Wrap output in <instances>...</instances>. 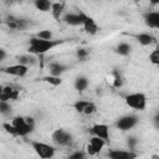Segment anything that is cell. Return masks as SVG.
I'll return each instance as SVG.
<instances>
[{
  "instance_id": "obj_1",
  "label": "cell",
  "mask_w": 159,
  "mask_h": 159,
  "mask_svg": "<svg viewBox=\"0 0 159 159\" xmlns=\"http://www.w3.org/2000/svg\"><path fill=\"white\" fill-rule=\"evenodd\" d=\"M65 40H40L37 37H31L30 42H29V53L31 55H43L46 52H48L50 50H52L53 47H56L60 43H63Z\"/></svg>"
},
{
  "instance_id": "obj_2",
  "label": "cell",
  "mask_w": 159,
  "mask_h": 159,
  "mask_svg": "<svg viewBox=\"0 0 159 159\" xmlns=\"http://www.w3.org/2000/svg\"><path fill=\"white\" fill-rule=\"evenodd\" d=\"M125 104L135 111H144L147 107V96L142 92H134L124 97Z\"/></svg>"
},
{
  "instance_id": "obj_3",
  "label": "cell",
  "mask_w": 159,
  "mask_h": 159,
  "mask_svg": "<svg viewBox=\"0 0 159 159\" xmlns=\"http://www.w3.org/2000/svg\"><path fill=\"white\" fill-rule=\"evenodd\" d=\"M34 152L41 158V159H52L55 157V153H56V148L47 144V143H43V142H40V140H31L30 142Z\"/></svg>"
},
{
  "instance_id": "obj_4",
  "label": "cell",
  "mask_w": 159,
  "mask_h": 159,
  "mask_svg": "<svg viewBox=\"0 0 159 159\" xmlns=\"http://www.w3.org/2000/svg\"><path fill=\"white\" fill-rule=\"evenodd\" d=\"M51 138H52V142H53L56 145H60V147H68V145H71L72 142H73L72 134H71L70 132L65 130V129H61V128L53 130Z\"/></svg>"
},
{
  "instance_id": "obj_5",
  "label": "cell",
  "mask_w": 159,
  "mask_h": 159,
  "mask_svg": "<svg viewBox=\"0 0 159 159\" xmlns=\"http://www.w3.org/2000/svg\"><path fill=\"white\" fill-rule=\"evenodd\" d=\"M138 123H139V117L138 116H135V114H125V116H122L116 122V127L119 130L127 132L129 129H133Z\"/></svg>"
},
{
  "instance_id": "obj_6",
  "label": "cell",
  "mask_w": 159,
  "mask_h": 159,
  "mask_svg": "<svg viewBox=\"0 0 159 159\" xmlns=\"http://www.w3.org/2000/svg\"><path fill=\"white\" fill-rule=\"evenodd\" d=\"M11 124L14 125V128L16 130V137H26L34 130V128H31L26 123L25 117H20V116L14 117L11 120Z\"/></svg>"
},
{
  "instance_id": "obj_7",
  "label": "cell",
  "mask_w": 159,
  "mask_h": 159,
  "mask_svg": "<svg viewBox=\"0 0 159 159\" xmlns=\"http://www.w3.org/2000/svg\"><path fill=\"white\" fill-rule=\"evenodd\" d=\"M73 108L77 113H81V114H84V116H92L97 111V107L93 102L83 101V99H78L77 102H75Z\"/></svg>"
},
{
  "instance_id": "obj_8",
  "label": "cell",
  "mask_w": 159,
  "mask_h": 159,
  "mask_svg": "<svg viewBox=\"0 0 159 159\" xmlns=\"http://www.w3.org/2000/svg\"><path fill=\"white\" fill-rule=\"evenodd\" d=\"M84 12L77 11V12H65L62 16V21H65L67 25L71 26H82L83 24Z\"/></svg>"
},
{
  "instance_id": "obj_9",
  "label": "cell",
  "mask_w": 159,
  "mask_h": 159,
  "mask_svg": "<svg viewBox=\"0 0 159 159\" xmlns=\"http://www.w3.org/2000/svg\"><path fill=\"white\" fill-rule=\"evenodd\" d=\"M106 145V142L98 137H92L89 139V143L86 147V152L89 155H97L99 154V152L102 150V148Z\"/></svg>"
},
{
  "instance_id": "obj_10",
  "label": "cell",
  "mask_w": 159,
  "mask_h": 159,
  "mask_svg": "<svg viewBox=\"0 0 159 159\" xmlns=\"http://www.w3.org/2000/svg\"><path fill=\"white\" fill-rule=\"evenodd\" d=\"M138 154L134 150H123V149H111L108 150L109 159H137Z\"/></svg>"
},
{
  "instance_id": "obj_11",
  "label": "cell",
  "mask_w": 159,
  "mask_h": 159,
  "mask_svg": "<svg viewBox=\"0 0 159 159\" xmlns=\"http://www.w3.org/2000/svg\"><path fill=\"white\" fill-rule=\"evenodd\" d=\"M29 71V67L24 66V65H20V63H16V65H11V66H7L5 68H2V72L4 73H7V75H11V76H15V77H24Z\"/></svg>"
},
{
  "instance_id": "obj_12",
  "label": "cell",
  "mask_w": 159,
  "mask_h": 159,
  "mask_svg": "<svg viewBox=\"0 0 159 159\" xmlns=\"http://www.w3.org/2000/svg\"><path fill=\"white\" fill-rule=\"evenodd\" d=\"M144 24L150 29H159V11H147L143 14Z\"/></svg>"
},
{
  "instance_id": "obj_13",
  "label": "cell",
  "mask_w": 159,
  "mask_h": 159,
  "mask_svg": "<svg viewBox=\"0 0 159 159\" xmlns=\"http://www.w3.org/2000/svg\"><path fill=\"white\" fill-rule=\"evenodd\" d=\"M91 133L93 134V137H98L101 139H103L106 143L109 140V128L106 124H94L91 128Z\"/></svg>"
},
{
  "instance_id": "obj_14",
  "label": "cell",
  "mask_w": 159,
  "mask_h": 159,
  "mask_svg": "<svg viewBox=\"0 0 159 159\" xmlns=\"http://www.w3.org/2000/svg\"><path fill=\"white\" fill-rule=\"evenodd\" d=\"M6 25L9 26V29L11 30H26L29 27V21L25 19H17L14 16H9L6 20Z\"/></svg>"
},
{
  "instance_id": "obj_15",
  "label": "cell",
  "mask_w": 159,
  "mask_h": 159,
  "mask_svg": "<svg viewBox=\"0 0 159 159\" xmlns=\"http://www.w3.org/2000/svg\"><path fill=\"white\" fill-rule=\"evenodd\" d=\"M82 26H83L84 31H86L87 34H89V35H94V34L98 32V26H97L96 21H94L91 16H88V15H86V14H84V17H83V24H82Z\"/></svg>"
},
{
  "instance_id": "obj_16",
  "label": "cell",
  "mask_w": 159,
  "mask_h": 159,
  "mask_svg": "<svg viewBox=\"0 0 159 159\" xmlns=\"http://www.w3.org/2000/svg\"><path fill=\"white\" fill-rule=\"evenodd\" d=\"M134 39L143 46H150L153 43H157V39L149 34V32H140V34H137L134 35Z\"/></svg>"
},
{
  "instance_id": "obj_17",
  "label": "cell",
  "mask_w": 159,
  "mask_h": 159,
  "mask_svg": "<svg viewBox=\"0 0 159 159\" xmlns=\"http://www.w3.org/2000/svg\"><path fill=\"white\" fill-rule=\"evenodd\" d=\"M67 70H68V67L65 66L63 63H60V62H51L48 65L50 75L51 76H55V77H61V75L65 73Z\"/></svg>"
},
{
  "instance_id": "obj_18",
  "label": "cell",
  "mask_w": 159,
  "mask_h": 159,
  "mask_svg": "<svg viewBox=\"0 0 159 159\" xmlns=\"http://www.w3.org/2000/svg\"><path fill=\"white\" fill-rule=\"evenodd\" d=\"M51 14H52L55 20L60 21L65 14V2H52Z\"/></svg>"
},
{
  "instance_id": "obj_19",
  "label": "cell",
  "mask_w": 159,
  "mask_h": 159,
  "mask_svg": "<svg viewBox=\"0 0 159 159\" xmlns=\"http://www.w3.org/2000/svg\"><path fill=\"white\" fill-rule=\"evenodd\" d=\"M88 84H89V81L86 76H78L75 80V89L78 91V92L86 91L88 88Z\"/></svg>"
},
{
  "instance_id": "obj_20",
  "label": "cell",
  "mask_w": 159,
  "mask_h": 159,
  "mask_svg": "<svg viewBox=\"0 0 159 159\" xmlns=\"http://www.w3.org/2000/svg\"><path fill=\"white\" fill-rule=\"evenodd\" d=\"M132 51V46L128 42H120L114 47V52L120 56H128Z\"/></svg>"
},
{
  "instance_id": "obj_21",
  "label": "cell",
  "mask_w": 159,
  "mask_h": 159,
  "mask_svg": "<svg viewBox=\"0 0 159 159\" xmlns=\"http://www.w3.org/2000/svg\"><path fill=\"white\" fill-rule=\"evenodd\" d=\"M35 7L42 12H47V11H51V6H52V2L48 1V0H36L34 2Z\"/></svg>"
},
{
  "instance_id": "obj_22",
  "label": "cell",
  "mask_w": 159,
  "mask_h": 159,
  "mask_svg": "<svg viewBox=\"0 0 159 159\" xmlns=\"http://www.w3.org/2000/svg\"><path fill=\"white\" fill-rule=\"evenodd\" d=\"M36 62V58L34 55L31 53H27V55H21L17 57V63L20 65H24L26 67H29V65H34Z\"/></svg>"
},
{
  "instance_id": "obj_23",
  "label": "cell",
  "mask_w": 159,
  "mask_h": 159,
  "mask_svg": "<svg viewBox=\"0 0 159 159\" xmlns=\"http://www.w3.org/2000/svg\"><path fill=\"white\" fill-rule=\"evenodd\" d=\"M41 81L47 82V83H50V84H52V86H55V87H57V86H60V84L62 83V78H61V77H55V76H51V75L42 77Z\"/></svg>"
},
{
  "instance_id": "obj_24",
  "label": "cell",
  "mask_w": 159,
  "mask_h": 159,
  "mask_svg": "<svg viewBox=\"0 0 159 159\" xmlns=\"http://www.w3.org/2000/svg\"><path fill=\"white\" fill-rule=\"evenodd\" d=\"M35 37H37V39H40V40L50 41V40H53V39H52V37H53V34H52L51 30H41V31H39V32L36 34Z\"/></svg>"
},
{
  "instance_id": "obj_25",
  "label": "cell",
  "mask_w": 159,
  "mask_h": 159,
  "mask_svg": "<svg viewBox=\"0 0 159 159\" xmlns=\"http://www.w3.org/2000/svg\"><path fill=\"white\" fill-rule=\"evenodd\" d=\"M12 112V107L9 102H2L0 101V114L2 116H10Z\"/></svg>"
},
{
  "instance_id": "obj_26",
  "label": "cell",
  "mask_w": 159,
  "mask_h": 159,
  "mask_svg": "<svg viewBox=\"0 0 159 159\" xmlns=\"http://www.w3.org/2000/svg\"><path fill=\"white\" fill-rule=\"evenodd\" d=\"M149 62L154 66H158L159 65V50L155 48L150 53H149Z\"/></svg>"
},
{
  "instance_id": "obj_27",
  "label": "cell",
  "mask_w": 159,
  "mask_h": 159,
  "mask_svg": "<svg viewBox=\"0 0 159 159\" xmlns=\"http://www.w3.org/2000/svg\"><path fill=\"white\" fill-rule=\"evenodd\" d=\"M123 86V77L118 73V72H114V80H113V87L114 88H119Z\"/></svg>"
},
{
  "instance_id": "obj_28",
  "label": "cell",
  "mask_w": 159,
  "mask_h": 159,
  "mask_svg": "<svg viewBox=\"0 0 159 159\" xmlns=\"http://www.w3.org/2000/svg\"><path fill=\"white\" fill-rule=\"evenodd\" d=\"M67 159H86V153L82 150H76L72 154H70Z\"/></svg>"
},
{
  "instance_id": "obj_29",
  "label": "cell",
  "mask_w": 159,
  "mask_h": 159,
  "mask_svg": "<svg viewBox=\"0 0 159 159\" xmlns=\"http://www.w3.org/2000/svg\"><path fill=\"white\" fill-rule=\"evenodd\" d=\"M2 128H4L5 132L9 133L10 135L16 137V130H15V128H14V125H12L11 123H4V124H2Z\"/></svg>"
},
{
  "instance_id": "obj_30",
  "label": "cell",
  "mask_w": 159,
  "mask_h": 159,
  "mask_svg": "<svg viewBox=\"0 0 159 159\" xmlns=\"http://www.w3.org/2000/svg\"><path fill=\"white\" fill-rule=\"evenodd\" d=\"M88 53H89V51H88L87 48H80L76 55H77V57H78L80 60H84V58L88 56Z\"/></svg>"
},
{
  "instance_id": "obj_31",
  "label": "cell",
  "mask_w": 159,
  "mask_h": 159,
  "mask_svg": "<svg viewBox=\"0 0 159 159\" xmlns=\"http://www.w3.org/2000/svg\"><path fill=\"white\" fill-rule=\"evenodd\" d=\"M127 143H128V147H129L128 150H134V149H135V145H137V143H138V140H137L134 137H130V138H128Z\"/></svg>"
},
{
  "instance_id": "obj_32",
  "label": "cell",
  "mask_w": 159,
  "mask_h": 159,
  "mask_svg": "<svg viewBox=\"0 0 159 159\" xmlns=\"http://www.w3.org/2000/svg\"><path fill=\"white\" fill-rule=\"evenodd\" d=\"M5 57H6V51L4 48H0V61H4Z\"/></svg>"
},
{
  "instance_id": "obj_33",
  "label": "cell",
  "mask_w": 159,
  "mask_h": 159,
  "mask_svg": "<svg viewBox=\"0 0 159 159\" xmlns=\"http://www.w3.org/2000/svg\"><path fill=\"white\" fill-rule=\"evenodd\" d=\"M2 87H4V86H0V97H1V94H2Z\"/></svg>"
},
{
  "instance_id": "obj_34",
  "label": "cell",
  "mask_w": 159,
  "mask_h": 159,
  "mask_svg": "<svg viewBox=\"0 0 159 159\" xmlns=\"http://www.w3.org/2000/svg\"><path fill=\"white\" fill-rule=\"evenodd\" d=\"M153 159H158V155H154V157H153Z\"/></svg>"
},
{
  "instance_id": "obj_35",
  "label": "cell",
  "mask_w": 159,
  "mask_h": 159,
  "mask_svg": "<svg viewBox=\"0 0 159 159\" xmlns=\"http://www.w3.org/2000/svg\"><path fill=\"white\" fill-rule=\"evenodd\" d=\"M0 24H1V20H0Z\"/></svg>"
}]
</instances>
